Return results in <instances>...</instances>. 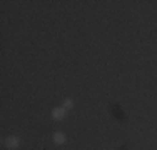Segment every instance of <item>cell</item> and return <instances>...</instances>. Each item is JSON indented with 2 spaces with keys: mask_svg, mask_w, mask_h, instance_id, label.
I'll return each instance as SVG.
<instances>
[{
  "mask_svg": "<svg viewBox=\"0 0 157 150\" xmlns=\"http://www.w3.org/2000/svg\"><path fill=\"white\" fill-rule=\"evenodd\" d=\"M5 144H7V147H9V148H17L18 147V138L17 137H9L5 140Z\"/></svg>",
  "mask_w": 157,
  "mask_h": 150,
  "instance_id": "cell-2",
  "label": "cell"
},
{
  "mask_svg": "<svg viewBox=\"0 0 157 150\" xmlns=\"http://www.w3.org/2000/svg\"><path fill=\"white\" fill-rule=\"evenodd\" d=\"M54 140L57 142V144H65L67 138H65V135H63L62 132H55L54 133Z\"/></svg>",
  "mask_w": 157,
  "mask_h": 150,
  "instance_id": "cell-3",
  "label": "cell"
},
{
  "mask_svg": "<svg viewBox=\"0 0 157 150\" xmlns=\"http://www.w3.org/2000/svg\"><path fill=\"white\" fill-rule=\"evenodd\" d=\"M52 117H54L55 120H62L63 117H65V108H54L52 110Z\"/></svg>",
  "mask_w": 157,
  "mask_h": 150,
  "instance_id": "cell-1",
  "label": "cell"
},
{
  "mask_svg": "<svg viewBox=\"0 0 157 150\" xmlns=\"http://www.w3.org/2000/svg\"><path fill=\"white\" fill-rule=\"evenodd\" d=\"M72 105H74L72 100H65V102H63V108H70Z\"/></svg>",
  "mask_w": 157,
  "mask_h": 150,
  "instance_id": "cell-4",
  "label": "cell"
}]
</instances>
